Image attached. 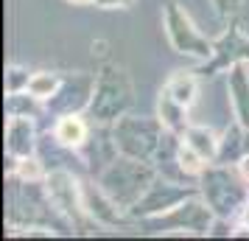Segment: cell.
Masks as SVG:
<instances>
[{
    "label": "cell",
    "instance_id": "cb8c5ba5",
    "mask_svg": "<svg viewBox=\"0 0 249 241\" xmlns=\"http://www.w3.org/2000/svg\"><path fill=\"white\" fill-rule=\"evenodd\" d=\"M213 3H215V9H218V14H230L241 6V0H213Z\"/></svg>",
    "mask_w": 249,
    "mask_h": 241
},
{
    "label": "cell",
    "instance_id": "ffe728a7",
    "mask_svg": "<svg viewBox=\"0 0 249 241\" xmlns=\"http://www.w3.org/2000/svg\"><path fill=\"white\" fill-rule=\"evenodd\" d=\"M14 177L20 180L23 185H36V183H45V166H42V160L36 157V154H31V157H20V160H14Z\"/></svg>",
    "mask_w": 249,
    "mask_h": 241
},
{
    "label": "cell",
    "instance_id": "6da1fadb",
    "mask_svg": "<svg viewBox=\"0 0 249 241\" xmlns=\"http://www.w3.org/2000/svg\"><path fill=\"white\" fill-rule=\"evenodd\" d=\"M157 180V168L148 166L146 160H135V157H115L98 177L107 196L112 199L118 207H124L126 213L146 196V191Z\"/></svg>",
    "mask_w": 249,
    "mask_h": 241
},
{
    "label": "cell",
    "instance_id": "3957f363",
    "mask_svg": "<svg viewBox=\"0 0 249 241\" xmlns=\"http://www.w3.org/2000/svg\"><path fill=\"white\" fill-rule=\"evenodd\" d=\"M202 199L215 216H238V210L249 202V185L235 174V168H224V163H210V168L202 174Z\"/></svg>",
    "mask_w": 249,
    "mask_h": 241
},
{
    "label": "cell",
    "instance_id": "44dd1931",
    "mask_svg": "<svg viewBox=\"0 0 249 241\" xmlns=\"http://www.w3.org/2000/svg\"><path fill=\"white\" fill-rule=\"evenodd\" d=\"M42 107H45V101H39V98L31 95L28 90L6 93V110H9V115H31V118H34Z\"/></svg>",
    "mask_w": 249,
    "mask_h": 241
},
{
    "label": "cell",
    "instance_id": "d4e9b609",
    "mask_svg": "<svg viewBox=\"0 0 249 241\" xmlns=\"http://www.w3.org/2000/svg\"><path fill=\"white\" fill-rule=\"evenodd\" d=\"M95 6L98 9H126L132 6V0H95Z\"/></svg>",
    "mask_w": 249,
    "mask_h": 241
},
{
    "label": "cell",
    "instance_id": "8992f818",
    "mask_svg": "<svg viewBox=\"0 0 249 241\" xmlns=\"http://www.w3.org/2000/svg\"><path fill=\"white\" fill-rule=\"evenodd\" d=\"M215 213L210 210V205L204 199H196V196H188L182 199L177 207H171L160 216L143 219L148 224H154V230H165V227H177V230H188V233H196V236H207L210 233V224H213Z\"/></svg>",
    "mask_w": 249,
    "mask_h": 241
},
{
    "label": "cell",
    "instance_id": "9c48e42d",
    "mask_svg": "<svg viewBox=\"0 0 249 241\" xmlns=\"http://www.w3.org/2000/svg\"><path fill=\"white\" fill-rule=\"evenodd\" d=\"M92 90H95V76H84V73H76L73 79H62V87L59 93L45 101L48 110L65 115V112H81L87 110L92 101Z\"/></svg>",
    "mask_w": 249,
    "mask_h": 241
},
{
    "label": "cell",
    "instance_id": "30bf717a",
    "mask_svg": "<svg viewBox=\"0 0 249 241\" xmlns=\"http://www.w3.org/2000/svg\"><path fill=\"white\" fill-rule=\"evenodd\" d=\"M36 151V129L31 115H9L6 121V154L12 160L31 157Z\"/></svg>",
    "mask_w": 249,
    "mask_h": 241
},
{
    "label": "cell",
    "instance_id": "8fae6325",
    "mask_svg": "<svg viewBox=\"0 0 249 241\" xmlns=\"http://www.w3.org/2000/svg\"><path fill=\"white\" fill-rule=\"evenodd\" d=\"M227 93H230V107L235 115L238 127L249 129V65L238 62L227 68Z\"/></svg>",
    "mask_w": 249,
    "mask_h": 241
},
{
    "label": "cell",
    "instance_id": "ac0fdd59",
    "mask_svg": "<svg viewBox=\"0 0 249 241\" xmlns=\"http://www.w3.org/2000/svg\"><path fill=\"white\" fill-rule=\"evenodd\" d=\"M59 87H62V76L53 70H36V73H31V81H28V93L36 95L39 101H51L59 93Z\"/></svg>",
    "mask_w": 249,
    "mask_h": 241
},
{
    "label": "cell",
    "instance_id": "7402d4cb",
    "mask_svg": "<svg viewBox=\"0 0 249 241\" xmlns=\"http://www.w3.org/2000/svg\"><path fill=\"white\" fill-rule=\"evenodd\" d=\"M28 81H31V73L20 65H9L6 70V93H23L28 90Z\"/></svg>",
    "mask_w": 249,
    "mask_h": 241
},
{
    "label": "cell",
    "instance_id": "e0dca14e",
    "mask_svg": "<svg viewBox=\"0 0 249 241\" xmlns=\"http://www.w3.org/2000/svg\"><path fill=\"white\" fill-rule=\"evenodd\" d=\"M162 90L168 93L171 98H177L179 104H185V107H193L196 104V95H199V79L193 73H188V70H179V73H174L165 81Z\"/></svg>",
    "mask_w": 249,
    "mask_h": 241
},
{
    "label": "cell",
    "instance_id": "5b68a950",
    "mask_svg": "<svg viewBox=\"0 0 249 241\" xmlns=\"http://www.w3.org/2000/svg\"><path fill=\"white\" fill-rule=\"evenodd\" d=\"M162 25H165V37H168L171 48L191 56L196 62H210L215 54V42H210L207 37L196 28V23L191 20V14L182 9L179 3H168L162 12Z\"/></svg>",
    "mask_w": 249,
    "mask_h": 241
},
{
    "label": "cell",
    "instance_id": "7a4b0ae2",
    "mask_svg": "<svg viewBox=\"0 0 249 241\" xmlns=\"http://www.w3.org/2000/svg\"><path fill=\"white\" fill-rule=\"evenodd\" d=\"M165 138V127L160 118H143V115H121L112 127L115 151L124 157L151 163L157 157L160 143Z\"/></svg>",
    "mask_w": 249,
    "mask_h": 241
},
{
    "label": "cell",
    "instance_id": "277c9868",
    "mask_svg": "<svg viewBox=\"0 0 249 241\" xmlns=\"http://www.w3.org/2000/svg\"><path fill=\"white\" fill-rule=\"evenodd\" d=\"M132 104V81L126 79L124 70L107 68L95 76V90H92V101H90V115L98 124H115L121 115H126Z\"/></svg>",
    "mask_w": 249,
    "mask_h": 241
},
{
    "label": "cell",
    "instance_id": "484cf974",
    "mask_svg": "<svg viewBox=\"0 0 249 241\" xmlns=\"http://www.w3.org/2000/svg\"><path fill=\"white\" fill-rule=\"evenodd\" d=\"M238 224H244V227H249V202L241 210H238Z\"/></svg>",
    "mask_w": 249,
    "mask_h": 241
},
{
    "label": "cell",
    "instance_id": "4fadbf2b",
    "mask_svg": "<svg viewBox=\"0 0 249 241\" xmlns=\"http://www.w3.org/2000/svg\"><path fill=\"white\" fill-rule=\"evenodd\" d=\"M53 140H56L62 149L84 151V146L90 143V124L84 121L81 112L59 115L56 124H53Z\"/></svg>",
    "mask_w": 249,
    "mask_h": 241
},
{
    "label": "cell",
    "instance_id": "52a82bcc",
    "mask_svg": "<svg viewBox=\"0 0 249 241\" xmlns=\"http://www.w3.org/2000/svg\"><path fill=\"white\" fill-rule=\"evenodd\" d=\"M45 194L48 202L56 207L62 216L73 219V222H81L87 216V207H84V194H81V185L73 180V174L65 171V168H53L48 171L45 177Z\"/></svg>",
    "mask_w": 249,
    "mask_h": 241
},
{
    "label": "cell",
    "instance_id": "5bb4252c",
    "mask_svg": "<svg viewBox=\"0 0 249 241\" xmlns=\"http://www.w3.org/2000/svg\"><path fill=\"white\" fill-rule=\"evenodd\" d=\"M81 194H84V207H87V216L95 222V224H107V227H115V224H124V216L121 210L107 196L101 185H81Z\"/></svg>",
    "mask_w": 249,
    "mask_h": 241
},
{
    "label": "cell",
    "instance_id": "4316f807",
    "mask_svg": "<svg viewBox=\"0 0 249 241\" xmlns=\"http://www.w3.org/2000/svg\"><path fill=\"white\" fill-rule=\"evenodd\" d=\"M65 3H70V6H90L95 0H65Z\"/></svg>",
    "mask_w": 249,
    "mask_h": 241
},
{
    "label": "cell",
    "instance_id": "ba28073f",
    "mask_svg": "<svg viewBox=\"0 0 249 241\" xmlns=\"http://www.w3.org/2000/svg\"><path fill=\"white\" fill-rule=\"evenodd\" d=\"M191 191L182 188L179 183H171V180H154V185L146 191V196L137 202L129 216H140V219H151V216H160L171 207H177L182 199H188Z\"/></svg>",
    "mask_w": 249,
    "mask_h": 241
},
{
    "label": "cell",
    "instance_id": "603a6c76",
    "mask_svg": "<svg viewBox=\"0 0 249 241\" xmlns=\"http://www.w3.org/2000/svg\"><path fill=\"white\" fill-rule=\"evenodd\" d=\"M232 168H235V174L249 185V154H241V157L235 160V166H232Z\"/></svg>",
    "mask_w": 249,
    "mask_h": 241
},
{
    "label": "cell",
    "instance_id": "d6986e66",
    "mask_svg": "<svg viewBox=\"0 0 249 241\" xmlns=\"http://www.w3.org/2000/svg\"><path fill=\"white\" fill-rule=\"evenodd\" d=\"M177 163H179L182 177H193V180H202V174L210 168V163L204 160L196 149H191L185 140L179 143V151H177Z\"/></svg>",
    "mask_w": 249,
    "mask_h": 241
},
{
    "label": "cell",
    "instance_id": "2e32d148",
    "mask_svg": "<svg viewBox=\"0 0 249 241\" xmlns=\"http://www.w3.org/2000/svg\"><path fill=\"white\" fill-rule=\"evenodd\" d=\"M182 140L191 146V149H196L199 154H202L207 163H215L218 160V151H221V138L215 135L213 129L207 127H188V132L182 135Z\"/></svg>",
    "mask_w": 249,
    "mask_h": 241
},
{
    "label": "cell",
    "instance_id": "9a60e30c",
    "mask_svg": "<svg viewBox=\"0 0 249 241\" xmlns=\"http://www.w3.org/2000/svg\"><path fill=\"white\" fill-rule=\"evenodd\" d=\"M188 110H191V107H185V104H179L177 98H171L165 90L160 93V98H157V118L162 121V127L168 129V132H174V135H185V132H188V127H191Z\"/></svg>",
    "mask_w": 249,
    "mask_h": 241
},
{
    "label": "cell",
    "instance_id": "7c38bea8",
    "mask_svg": "<svg viewBox=\"0 0 249 241\" xmlns=\"http://www.w3.org/2000/svg\"><path fill=\"white\" fill-rule=\"evenodd\" d=\"M238 62H247L249 65V39L244 37V31L232 25L218 42H215V54L210 59V68L213 70H224V68H232Z\"/></svg>",
    "mask_w": 249,
    "mask_h": 241
}]
</instances>
